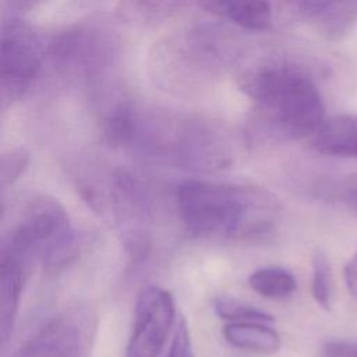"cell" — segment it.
<instances>
[{
    "label": "cell",
    "instance_id": "cell-16",
    "mask_svg": "<svg viewBox=\"0 0 357 357\" xmlns=\"http://www.w3.org/2000/svg\"><path fill=\"white\" fill-rule=\"evenodd\" d=\"M250 287L266 298H284L297 287L294 275L282 266H265L254 271L248 278Z\"/></svg>",
    "mask_w": 357,
    "mask_h": 357
},
{
    "label": "cell",
    "instance_id": "cell-3",
    "mask_svg": "<svg viewBox=\"0 0 357 357\" xmlns=\"http://www.w3.org/2000/svg\"><path fill=\"white\" fill-rule=\"evenodd\" d=\"M176 205L185 229L202 238H258L273 230L280 204L252 184L181 181Z\"/></svg>",
    "mask_w": 357,
    "mask_h": 357
},
{
    "label": "cell",
    "instance_id": "cell-6",
    "mask_svg": "<svg viewBox=\"0 0 357 357\" xmlns=\"http://www.w3.org/2000/svg\"><path fill=\"white\" fill-rule=\"evenodd\" d=\"M113 32L95 22L71 25L47 40L46 63L70 81L98 84L117 59Z\"/></svg>",
    "mask_w": 357,
    "mask_h": 357
},
{
    "label": "cell",
    "instance_id": "cell-20",
    "mask_svg": "<svg viewBox=\"0 0 357 357\" xmlns=\"http://www.w3.org/2000/svg\"><path fill=\"white\" fill-rule=\"evenodd\" d=\"M166 357H192L191 337L184 318H180L176 324L173 339Z\"/></svg>",
    "mask_w": 357,
    "mask_h": 357
},
{
    "label": "cell",
    "instance_id": "cell-5",
    "mask_svg": "<svg viewBox=\"0 0 357 357\" xmlns=\"http://www.w3.org/2000/svg\"><path fill=\"white\" fill-rule=\"evenodd\" d=\"M81 240L71 227L64 206L46 194H32L3 208L0 255L18 259L26 268L33 261L54 273L74 261Z\"/></svg>",
    "mask_w": 357,
    "mask_h": 357
},
{
    "label": "cell",
    "instance_id": "cell-22",
    "mask_svg": "<svg viewBox=\"0 0 357 357\" xmlns=\"http://www.w3.org/2000/svg\"><path fill=\"white\" fill-rule=\"evenodd\" d=\"M343 278L349 294L357 300V247L343 269Z\"/></svg>",
    "mask_w": 357,
    "mask_h": 357
},
{
    "label": "cell",
    "instance_id": "cell-21",
    "mask_svg": "<svg viewBox=\"0 0 357 357\" xmlns=\"http://www.w3.org/2000/svg\"><path fill=\"white\" fill-rule=\"evenodd\" d=\"M324 357H357V343L350 340H329L322 347Z\"/></svg>",
    "mask_w": 357,
    "mask_h": 357
},
{
    "label": "cell",
    "instance_id": "cell-2",
    "mask_svg": "<svg viewBox=\"0 0 357 357\" xmlns=\"http://www.w3.org/2000/svg\"><path fill=\"white\" fill-rule=\"evenodd\" d=\"M244 40L227 26L194 24L170 32L153 45L148 73L163 92L201 95L241 60Z\"/></svg>",
    "mask_w": 357,
    "mask_h": 357
},
{
    "label": "cell",
    "instance_id": "cell-10",
    "mask_svg": "<svg viewBox=\"0 0 357 357\" xmlns=\"http://www.w3.org/2000/svg\"><path fill=\"white\" fill-rule=\"evenodd\" d=\"M276 13L315 24L326 36L339 38L357 20V0H272Z\"/></svg>",
    "mask_w": 357,
    "mask_h": 357
},
{
    "label": "cell",
    "instance_id": "cell-4",
    "mask_svg": "<svg viewBox=\"0 0 357 357\" xmlns=\"http://www.w3.org/2000/svg\"><path fill=\"white\" fill-rule=\"evenodd\" d=\"M126 149L192 172H216L233 162L227 137L211 121L138 103Z\"/></svg>",
    "mask_w": 357,
    "mask_h": 357
},
{
    "label": "cell",
    "instance_id": "cell-13",
    "mask_svg": "<svg viewBox=\"0 0 357 357\" xmlns=\"http://www.w3.org/2000/svg\"><path fill=\"white\" fill-rule=\"evenodd\" d=\"M311 146L322 155L357 159V116L335 114L325 119L311 137Z\"/></svg>",
    "mask_w": 357,
    "mask_h": 357
},
{
    "label": "cell",
    "instance_id": "cell-15",
    "mask_svg": "<svg viewBox=\"0 0 357 357\" xmlns=\"http://www.w3.org/2000/svg\"><path fill=\"white\" fill-rule=\"evenodd\" d=\"M223 336L233 347L269 354L280 347L279 333L268 322H229Z\"/></svg>",
    "mask_w": 357,
    "mask_h": 357
},
{
    "label": "cell",
    "instance_id": "cell-12",
    "mask_svg": "<svg viewBox=\"0 0 357 357\" xmlns=\"http://www.w3.org/2000/svg\"><path fill=\"white\" fill-rule=\"evenodd\" d=\"M202 0H119L117 18L131 26L151 28L160 25Z\"/></svg>",
    "mask_w": 357,
    "mask_h": 357
},
{
    "label": "cell",
    "instance_id": "cell-7",
    "mask_svg": "<svg viewBox=\"0 0 357 357\" xmlns=\"http://www.w3.org/2000/svg\"><path fill=\"white\" fill-rule=\"evenodd\" d=\"M47 40L35 26L10 17L1 26L0 100L6 110L28 93L46 63Z\"/></svg>",
    "mask_w": 357,
    "mask_h": 357
},
{
    "label": "cell",
    "instance_id": "cell-1",
    "mask_svg": "<svg viewBox=\"0 0 357 357\" xmlns=\"http://www.w3.org/2000/svg\"><path fill=\"white\" fill-rule=\"evenodd\" d=\"M238 86L254 105L247 134L255 144L312 137L326 119L314 77L297 63L271 59L248 66Z\"/></svg>",
    "mask_w": 357,
    "mask_h": 357
},
{
    "label": "cell",
    "instance_id": "cell-9",
    "mask_svg": "<svg viewBox=\"0 0 357 357\" xmlns=\"http://www.w3.org/2000/svg\"><path fill=\"white\" fill-rule=\"evenodd\" d=\"M174 300L159 286L144 287L135 303L132 332L126 357H158L174 322Z\"/></svg>",
    "mask_w": 357,
    "mask_h": 357
},
{
    "label": "cell",
    "instance_id": "cell-14",
    "mask_svg": "<svg viewBox=\"0 0 357 357\" xmlns=\"http://www.w3.org/2000/svg\"><path fill=\"white\" fill-rule=\"evenodd\" d=\"M26 266L18 259L0 255V336L6 344L13 333L24 287Z\"/></svg>",
    "mask_w": 357,
    "mask_h": 357
},
{
    "label": "cell",
    "instance_id": "cell-8",
    "mask_svg": "<svg viewBox=\"0 0 357 357\" xmlns=\"http://www.w3.org/2000/svg\"><path fill=\"white\" fill-rule=\"evenodd\" d=\"M96 331V311L75 303L47 319L10 357H89Z\"/></svg>",
    "mask_w": 357,
    "mask_h": 357
},
{
    "label": "cell",
    "instance_id": "cell-19",
    "mask_svg": "<svg viewBox=\"0 0 357 357\" xmlns=\"http://www.w3.org/2000/svg\"><path fill=\"white\" fill-rule=\"evenodd\" d=\"M31 160L29 152L22 148H11L1 153L0 156V184L4 191L7 187L13 185L28 169Z\"/></svg>",
    "mask_w": 357,
    "mask_h": 357
},
{
    "label": "cell",
    "instance_id": "cell-24",
    "mask_svg": "<svg viewBox=\"0 0 357 357\" xmlns=\"http://www.w3.org/2000/svg\"><path fill=\"white\" fill-rule=\"evenodd\" d=\"M346 198L353 209L357 212V177H353L346 188Z\"/></svg>",
    "mask_w": 357,
    "mask_h": 357
},
{
    "label": "cell",
    "instance_id": "cell-17",
    "mask_svg": "<svg viewBox=\"0 0 357 357\" xmlns=\"http://www.w3.org/2000/svg\"><path fill=\"white\" fill-rule=\"evenodd\" d=\"M215 312L222 318L230 322H268L275 321L273 315L266 311L257 308L252 304L244 303L237 298L219 297L213 301Z\"/></svg>",
    "mask_w": 357,
    "mask_h": 357
},
{
    "label": "cell",
    "instance_id": "cell-18",
    "mask_svg": "<svg viewBox=\"0 0 357 357\" xmlns=\"http://www.w3.org/2000/svg\"><path fill=\"white\" fill-rule=\"evenodd\" d=\"M312 278L311 293L318 305L331 310L332 305V269L328 255L322 250H315L311 258Z\"/></svg>",
    "mask_w": 357,
    "mask_h": 357
},
{
    "label": "cell",
    "instance_id": "cell-11",
    "mask_svg": "<svg viewBox=\"0 0 357 357\" xmlns=\"http://www.w3.org/2000/svg\"><path fill=\"white\" fill-rule=\"evenodd\" d=\"M201 7L248 31L269 29L276 15L272 0H202Z\"/></svg>",
    "mask_w": 357,
    "mask_h": 357
},
{
    "label": "cell",
    "instance_id": "cell-23",
    "mask_svg": "<svg viewBox=\"0 0 357 357\" xmlns=\"http://www.w3.org/2000/svg\"><path fill=\"white\" fill-rule=\"evenodd\" d=\"M43 1L45 0H3V6L11 14L10 17H15V14L26 13Z\"/></svg>",
    "mask_w": 357,
    "mask_h": 357
}]
</instances>
